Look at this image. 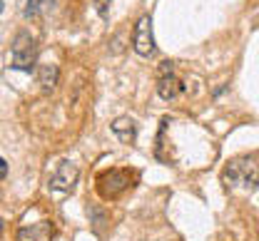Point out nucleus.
<instances>
[{
    "label": "nucleus",
    "instance_id": "obj_1",
    "mask_svg": "<svg viewBox=\"0 0 259 241\" xmlns=\"http://www.w3.org/2000/svg\"><path fill=\"white\" fill-rule=\"evenodd\" d=\"M222 179L229 189L257 192L259 189V164L254 159H234L222 172Z\"/></svg>",
    "mask_w": 259,
    "mask_h": 241
},
{
    "label": "nucleus",
    "instance_id": "obj_2",
    "mask_svg": "<svg viewBox=\"0 0 259 241\" xmlns=\"http://www.w3.org/2000/svg\"><path fill=\"white\" fill-rule=\"evenodd\" d=\"M35 57H37L35 37L28 30H20L13 37V45H10V68L20 70V72H30L35 68Z\"/></svg>",
    "mask_w": 259,
    "mask_h": 241
},
{
    "label": "nucleus",
    "instance_id": "obj_3",
    "mask_svg": "<svg viewBox=\"0 0 259 241\" xmlns=\"http://www.w3.org/2000/svg\"><path fill=\"white\" fill-rule=\"evenodd\" d=\"M132 47L140 57H150L155 55L157 45H155V30H152V15H140L132 30Z\"/></svg>",
    "mask_w": 259,
    "mask_h": 241
},
{
    "label": "nucleus",
    "instance_id": "obj_4",
    "mask_svg": "<svg viewBox=\"0 0 259 241\" xmlns=\"http://www.w3.org/2000/svg\"><path fill=\"white\" fill-rule=\"evenodd\" d=\"M130 187H132V174L127 169H110L97 176V192L102 199H115Z\"/></svg>",
    "mask_w": 259,
    "mask_h": 241
},
{
    "label": "nucleus",
    "instance_id": "obj_5",
    "mask_svg": "<svg viewBox=\"0 0 259 241\" xmlns=\"http://www.w3.org/2000/svg\"><path fill=\"white\" fill-rule=\"evenodd\" d=\"M185 92V82L175 75V65L172 63H162L160 68V80H157V95L162 100H177Z\"/></svg>",
    "mask_w": 259,
    "mask_h": 241
},
{
    "label": "nucleus",
    "instance_id": "obj_6",
    "mask_svg": "<svg viewBox=\"0 0 259 241\" xmlns=\"http://www.w3.org/2000/svg\"><path fill=\"white\" fill-rule=\"evenodd\" d=\"M77 167L72 164V162H60L58 164V169L50 174V179H48V187L53 189V192H70L72 187H75V182H77Z\"/></svg>",
    "mask_w": 259,
    "mask_h": 241
},
{
    "label": "nucleus",
    "instance_id": "obj_7",
    "mask_svg": "<svg viewBox=\"0 0 259 241\" xmlns=\"http://www.w3.org/2000/svg\"><path fill=\"white\" fill-rule=\"evenodd\" d=\"M53 236V224L50 221H37V224H30V226H23L18 231L15 241H50Z\"/></svg>",
    "mask_w": 259,
    "mask_h": 241
},
{
    "label": "nucleus",
    "instance_id": "obj_8",
    "mask_svg": "<svg viewBox=\"0 0 259 241\" xmlns=\"http://www.w3.org/2000/svg\"><path fill=\"white\" fill-rule=\"evenodd\" d=\"M110 130H112V135L120 139V142H125V144H132L135 137H137V122L132 119V117H117L112 125H110Z\"/></svg>",
    "mask_w": 259,
    "mask_h": 241
},
{
    "label": "nucleus",
    "instance_id": "obj_9",
    "mask_svg": "<svg viewBox=\"0 0 259 241\" xmlns=\"http://www.w3.org/2000/svg\"><path fill=\"white\" fill-rule=\"evenodd\" d=\"M58 77H60V68L55 63H45L37 68V82H40V90L48 95L58 87Z\"/></svg>",
    "mask_w": 259,
    "mask_h": 241
},
{
    "label": "nucleus",
    "instance_id": "obj_10",
    "mask_svg": "<svg viewBox=\"0 0 259 241\" xmlns=\"http://www.w3.org/2000/svg\"><path fill=\"white\" fill-rule=\"evenodd\" d=\"M53 8V0H25V10L23 15L25 18H40L45 10Z\"/></svg>",
    "mask_w": 259,
    "mask_h": 241
},
{
    "label": "nucleus",
    "instance_id": "obj_11",
    "mask_svg": "<svg viewBox=\"0 0 259 241\" xmlns=\"http://www.w3.org/2000/svg\"><path fill=\"white\" fill-rule=\"evenodd\" d=\"M0 174H3V179L8 176V162L5 159H0Z\"/></svg>",
    "mask_w": 259,
    "mask_h": 241
},
{
    "label": "nucleus",
    "instance_id": "obj_12",
    "mask_svg": "<svg viewBox=\"0 0 259 241\" xmlns=\"http://www.w3.org/2000/svg\"><path fill=\"white\" fill-rule=\"evenodd\" d=\"M110 0H97V8H100V13H105V5H107Z\"/></svg>",
    "mask_w": 259,
    "mask_h": 241
}]
</instances>
